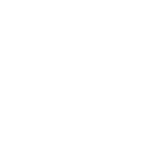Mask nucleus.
Returning a JSON list of instances; mask_svg holds the SVG:
<instances>
[]
</instances>
